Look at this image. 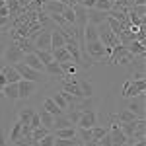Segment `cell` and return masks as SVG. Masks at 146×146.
<instances>
[{
    "label": "cell",
    "instance_id": "8992f818",
    "mask_svg": "<svg viewBox=\"0 0 146 146\" xmlns=\"http://www.w3.org/2000/svg\"><path fill=\"white\" fill-rule=\"evenodd\" d=\"M96 123H98V113L94 109H86V111L80 113V119L76 123V127L78 129H92Z\"/></svg>",
    "mask_w": 146,
    "mask_h": 146
},
{
    "label": "cell",
    "instance_id": "6da1fadb",
    "mask_svg": "<svg viewBox=\"0 0 146 146\" xmlns=\"http://www.w3.org/2000/svg\"><path fill=\"white\" fill-rule=\"evenodd\" d=\"M146 90V80H127L123 84V98H136Z\"/></svg>",
    "mask_w": 146,
    "mask_h": 146
},
{
    "label": "cell",
    "instance_id": "7dc6e473",
    "mask_svg": "<svg viewBox=\"0 0 146 146\" xmlns=\"http://www.w3.org/2000/svg\"><path fill=\"white\" fill-rule=\"evenodd\" d=\"M78 4V0H66V6H76Z\"/></svg>",
    "mask_w": 146,
    "mask_h": 146
},
{
    "label": "cell",
    "instance_id": "484cf974",
    "mask_svg": "<svg viewBox=\"0 0 146 146\" xmlns=\"http://www.w3.org/2000/svg\"><path fill=\"white\" fill-rule=\"evenodd\" d=\"M33 113H35L33 107H22V109L18 111V119H20L23 125H29V119H31Z\"/></svg>",
    "mask_w": 146,
    "mask_h": 146
},
{
    "label": "cell",
    "instance_id": "681fc988",
    "mask_svg": "<svg viewBox=\"0 0 146 146\" xmlns=\"http://www.w3.org/2000/svg\"><path fill=\"white\" fill-rule=\"evenodd\" d=\"M2 6H6V0H0V8H2Z\"/></svg>",
    "mask_w": 146,
    "mask_h": 146
},
{
    "label": "cell",
    "instance_id": "8fae6325",
    "mask_svg": "<svg viewBox=\"0 0 146 146\" xmlns=\"http://www.w3.org/2000/svg\"><path fill=\"white\" fill-rule=\"evenodd\" d=\"M35 49L53 51V47H51V31H49V29H43L41 33L37 35V39H35Z\"/></svg>",
    "mask_w": 146,
    "mask_h": 146
},
{
    "label": "cell",
    "instance_id": "83f0119b",
    "mask_svg": "<svg viewBox=\"0 0 146 146\" xmlns=\"http://www.w3.org/2000/svg\"><path fill=\"white\" fill-rule=\"evenodd\" d=\"M33 53H35L37 56H39V60H41L43 64H49V62H53V60H55V58H53V53H51V51H43V49H35Z\"/></svg>",
    "mask_w": 146,
    "mask_h": 146
},
{
    "label": "cell",
    "instance_id": "74e56055",
    "mask_svg": "<svg viewBox=\"0 0 146 146\" xmlns=\"http://www.w3.org/2000/svg\"><path fill=\"white\" fill-rule=\"evenodd\" d=\"M96 10H101V12H111L113 8V2L111 0H96Z\"/></svg>",
    "mask_w": 146,
    "mask_h": 146
},
{
    "label": "cell",
    "instance_id": "ac0fdd59",
    "mask_svg": "<svg viewBox=\"0 0 146 146\" xmlns=\"http://www.w3.org/2000/svg\"><path fill=\"white\" fill-rule=\"evenodd\" d=\"M64 43H66V39H64V35H62V31L56 27L55 31H51V47L53 49H58V47H64Z\"/></svg>",
    "mask_w": 146,
    "mask_h": 146
},
{
    "label": "cell",
    "instance_id": "1f68e13d",
    "mask_svg": "<svg viewBox=\"0 0 146 146\" xmlns=\"http://www.w3.org/2000/svg\"><path fill=\"white\" fill-rule=\"evenodd\" d=\"M105 23L109 25V29H111L115 35H121V31H123V25L117 22L115 18H111V16H107V20H105Z\"/></svg>",
    "mask_w": 146,
    "mask_h": 146
},
{
    "label": "cell",
    "instance_id": "d590c367",
    "mask_svg": "<svg viewBox=\"0 0 146 146\" xmlns=\"http://www.w3.org/2000/svg\"><path fill=\"white\" fill-rule=\"evenodd\" d=\"M133 62H135V55H133V53H129V49H127L123 55L119 56V60H117V64H123V66H127V64H133Z\"/></svg>",
    "mask_w": 146,
    "mask_h": 146
},
{
    "label": "cell",
    "instance_id": "3957f363",
    "mask_svg": "<svg viewBox=\"0 0 146 146\" xmlns=\"http://www.w3.org/2000/svg\"><path fill=\"white\" fill-rule=\"evenodd\" d=\"M84 53H86V56H90L92 60L98 62V60L105 58V47H103V43L100 39H96V41H90V43L84 45Z\"/></svg>",
    "mask_w": 146,
    "mask_h": 146
},
{
    "label": "cell",
    "instance_id": "ffe728a7",
    "mask_svg": "<svg viewBox=\"0 0 146 146\" xmlns=\"http://www.w3.org/2000/svg\"><path fill=\"white\" fill-rule=\"evenodd\" d=\"M0 92H2V94H4L8 100H12V101H14V100H20V98H18V82L6 84V86H4Z\"/></svg>",
    "mask_w": 146,
    "mask_h": 146
},
{
    "label": "cell",
    "instance_id": "cb8c5ba5",
    "mask_svg": "<svg viewBox=\"0 0 146 146\" xmlns=\"http://www.w3.org/2000/svg\"><path fill=\"white\" fill-rule=\"evenodd\" d=\"M66 127H74V125H72V121H70L68 117H64V115H60V117H55V121H53V127H51V133H53V131H56V129H66Z\"/></svg>",
    "mask_w": 146,
    "mask_h": 146
},
{
    "label": "cell",
    "instance_id": "c3c4849f",
    "mask_svg": "<svg viewBox=\"0 0 146 146\" xmlns=\"http://www.w3.org/2000/svg\"><path fill=\"white\" fill-rule=\"evenodd\" d=\"M4 55V45H2V43H0V56Z\"/></svg>",
    "mask_w": 146,
    "mask_h": 146
},
{
    "label": "cell",
    "instance_id": "4316f807",
    "mask_svg": "<svg viewBox=\"0 0 146 146\" xmlns=\"http://www.w3.org/2000/svg\"><path fill=\"white\" fill-rule=\"evenodd\" d=\"M45 72H47V74H51V76H58V78L62 76V68H60V64H58L56 60L45 64Z\"/></svg>",
    "mask_w": 146,
    "mask_h": 146
},
{
    "label": "cell",
    "instance_id": "5bb4252c",
    "mask_svg": "<svg viewBox=\"0 0 146 146\" xmlns=\"http://www.w3.org/2000/svg\"><path fill=\"white\" fill-rule=\"evenodd\" d=\"M4 55H6V58H8L10 62H14V64H16V62H22V58H23V55H25V53H23L18 45H14V47H10L8 51H4Z\"/></svg>",
    "mask_w": 146,
    "mask_h": 146
},
{
    "label": "cell",
    "instance_id": "ba28073f",
    "mask_svg": "<svg viewBox=\"0 0 146 146\" xmlns=\"http://www.w3.org/2000/svg\"><path fill=\"white\" fill-rule=\"evenodd\" d=\"M107 135H109V138H111L113 146H121V144L127 142V136H125L123 131H121V125H117V123H111V129L107 131Z\"/></svg>",
    "mask_w": 146,
    "mask_h": 146
},
{
    "label": "cell",
    "instance_id": "d6a6232c",
    "mask_svg": "<svg viewBox=\"0 0 146 146\" xmlns=\"http://www.w3.org/2000/svg\"><path fill=\"white\" fill-rule=\"evenodd\" d=\"M64 20H66L70 25H74L76 23V16H74V6H66L64 10H62V14H60Z\"/></svg>",
    "mask_w": 146,
    "mask_h": 146
},
{
    "label": "cell",
    "instance_id": "52a82bcc",
    "mask_svg": "<svg viewBox=\"0 0 146 146\" xmlns=\"http://www.w3.org/2000/svg\"><path fill=\"white\" fill-rule=\"evenodd\" d=\"M37 82H31V80H20L18 82V98L20 100H25V98H29L35 90H37Z\"/></svg>",
    "mask_w": 146,
    "mask_h": 146
},
{
    "label": "cell",
    "instance_id": "f1b7e54d",
    "mask_svg": "<svg viewBox=\"0 0 146 146\" xmlns=\"http://www.w3.org/2000/svg\"><path fill=\"white\" fill-rule=\"evenodd\" d=\"M82 140H80L78 136H74V138H56L55 136V144L53 146H76L80 144Z\"/></svg>",
    "mask_w": 146,
    "mask_h": 146
},
{
    "label": "cell",
    "instance_id": "5b68a950",
    "mask_svg": "<svg viewBox=\"0 0 146 146\" xmlns=\"http://www.w3.org/2000/svg\"><path fill=\"white\" fill-rule=\"evenodd\" d=\"M129 105H127V109L129 111H133L138 117V119H144V115H146V111H144V94H140V96H136V98H129Z\"/></svg>",
    "mask_w": 146,
    "mask_h": 146
},
{
    "label": "cell",
    "instance_id": "2e32d148",
    "mask_svg": "<svg viewBox=\"0 0 146 146\" xmlns=\"http://www.w3.org/2000/svg\"><path fill=\"white\" fill-rule=\"evenodd\" d=\"M51 53H53V58H55L56 62H72V56H70V53H68L64 47L53 49Z\"/></svg>",
    "mask_w": 146,
    "mask_h": 146
},
{
    "label": "cell",
    "instance_id": "7bdbcfd3",
    "mask_svg": "<svg viewBox=\"0 0 146 146\" xmlns=\"http://www.w3.org/2000/svg\"><path fill=\"white\" fill-rule=\"evenodd\" d=\"M78 4H82L86 10H90V8H94V6H96V0H82V2H78Z\"/></svg>",
    "mask_w": 146,
    "mask_h": 146
},
{
    "label": "cell",
    "instance_id": "277c9868",
    "mask_svg": "<svg viewBox=\"0 0 146 146\" xmlns=\"http://www.w3.org/2000/svg\"><path fill=\"white\" fill-rule=\"evenodd\" d=\"M12 66L18 70V74L22 76L23 80H31V82H41V72H37L33 68H29L27 64H23V62H16V64H12Z\"/></svg>",
    "mask_w": 146,
    "mask_h": 146
},
{
    "label": "cell",
    "instance_id": "d6986e66",
    "mask_svg": "<svg viewBox=\"0 0 146 146\" xmlns=\"http://www.w3.org/2000/svg\"><path fill=\"white\" fill-rule=\"evenodd\" d=\"M96 39H98V25L88 22L86 27H84V41L90 43V41H96Z\"/></svg>",
    "mask_w": 146,
    "mask_h": 146
},
{
    "label": "cell",
    "instance_id": "ee69618b",
    "mask_svg": "<svg viewBox=\"0 0 146 146\" xmlns=\"http://www.w3.org/2000/svg\"><path fill=\"white\" fill-rule=\"evenodd\" d=\"M0 18H10V8L8 6H2L0 8Z\"/></svg>",
    "mask_w": 146,
    "mask_h": 146
},
{
    "label": "cell",
    "instance_id": "9a60e30c",
    "mask_svg": "<svg viewBox=\"0 0 146 146\" xmlns=\"http://www.w3.org/2000/svg\"><path fill=\"white\" fill-rule=\"evenodd\" d=\"M138 117H136L133 111H129V109H123V111L115 113L111 117V121H119V123H131V121H136Z\"/></svg>",
    "mask_w": 146,
    "mask_h": 146
},
{
    "label": "cell",
    "instance_id": "816d5d0a",
    "mask_svg": "<svg viewBox=\"0 0 146 146\" xmlns=\"http://www.w3.org/2000/svg\"><path fill=\"white\" fill-rule=\"evenodd\" d=\"M76 146H84V144H82V142H80V144H76Z\"/></svg>",
    "mask_w": 146,
    "mask_h": 146
},
{
    "label": "cell",
    "instance_id": "bcb514c9",
    "mask_svg": "<svg viewBox=\"0 0 146 146\" xmlns=\"http://www.w3.org/2000/svg\"><path fill=\"white\" fill-rule=\"evenodd\" d=\"M0 146H8V144H6V136H4L2 131H0Z\"/></svg>",
    "mask_w": 146,
    "mask_h": 146
},
{
    "label": "cell",
    "instance_id": "f5cc1de1",
    "mask_svg": "<svg viewBox=\"0 0 146 146\" xmlns=\"http://www.w3.org/2000/svg\"><path fill=\"white\" fill-rule=\"evenodd\" d=\"M98 146H103V144H100V142H98Z\"/></svg>",
    "mask_w": 146,
    "mask_h": 146
},
{
    "label": "cell",
    "instance_id": "4fadbf2b",
    "mask_svg": "<svg viewBox=\"0 0 146 146\" xmlns=\"http://www.w3.org/2000/svg\"><path fill=\"white\" fill-rule=\"evenodd\" d=\"M43 109H45L47 113H51L53 117H60V115H62V109H60L55 101H53V98H51V96H47L45 100H43Z\"/></svg>",
    "mask_w": 146,
    "mask_h": 146
},
{
    "label": "cell",
    "instance_id": "4dcf8cb0",
    "mask_svg": "<svg viewBox=\"0 0 146 146\" xmlns=\"http://www.w3.org/2000/svg\"><path fill=\"white\" fill-rule=\"evenodd\" d=\"M39 119H41V125H43V127H47V129L51 131V127H53V121H55V117H53L51 113H47L45 109H41V113H39Z\"/></svg>",
    "mask_w": 146,
    "mask_h": 146
},
{
    "label": "cell",
    "instance_id": "44dd1931",
    "mask_svg": "<svg viewBox=\"0 0 146 146\" xmlns=\"http://www.w3.org/2000/svg\"><path fill=\"white\" fill-rule=\"evenodd\" d=\"M127 49H129V53H133V55H144L146 53V47H144V41H136V39H133L129 45H127Z\"/></svg>",
    "mask_w": 146,
    "mask_h": 146
},
{
    "label": "cell",
    "instance_id": "f6af8a7d",
    "mask_svg": "<svg viewBox=\"0 0 146 146\" xmlns=\"http://www.w3.org/2000/svg\"><path fill=\"white\" fill-rule=\"evenodd\" d=\"M6 84H8V82H6V76H4V72L0 70V90H2V88H4Z\"/></svg>",
    "mask_w": 146,
    "mask_h": 146
},
{
    "label": "cell",
    "instance_id": "e0dca14e",
    "mask_svg": "<svg viewBox=\"0 0 146 146\" xmlns=\"http://www.w3.org/2000/svg\"><path fill=\"white\" fill-rule=\"evenodd\" d=\"M64 8H66V4H62V2H58V0H47V4H45L47 14H62Z\"/></svg>",
    "mask_w": 146,
    "mask_h": 146
},
{
    "label": "cell",
    "instance_id": "603a6c76",
    "mask_svg": "<svg viewBox=\"0 0 146 146\" xmlns=\"http://www.w3.org/2000/svg\"><path fill=\"white\" fill-rule=\"evenodd\" d=\"M2 72H4V76H6V82L8 84H12V82H20L22 80V76L18 74V70L14 66H4L2 68Z\"/></svg>",
    "mask_w": 146,
    "mask_h": 146
},
{
    "label": "cell",
    "instance_id": "f35d334b",
    "mask_svg": "<svg viewBox=\"0 0 146 146\" xmlns=\"http://www.w3.org/2000/svg\"><path fill=\"white\" fill-rule=\"evenodd\" d=\"M16 45L20 47L23 53H33V51H35L33 47H31V41H27V39H20V41H18Z\"/></svg>",
    "mask_w": 146,
    "mask_h": 146
},
{
    "label": "cell",
    "instance_id": "f907efd6",
    "mask_svg": "<svg viewBox=\"0 0 146 146\" xmlns=\"http://www.w3.org/2000/svg\"><path fill=\"white\" fill-rule=\"evenodd\" d=\"M58 2H62V4H66V0H58Z\"/></svg>",
    "mask_w": 146,
    "mask_h": 146
},
{
    "label": "cell",
    "instance_id": "836d02e7",
    "mask_svg": "<svg viewBox=\"0 0 146 146\" xmlns=\"http://www.w3.org/2000/svg\"><path fill=\"white\" fill-rule=\"evenodd\" d=\"M107 135V129H103V127H98V125H94L92 127V140H101L103 136Z\"/></svg>",
    "mask_w": 146,
    "mask_h": 146
},
{
    "label": "cell",
    "instance_id": "7c38bea8",
    "mask_svg": "<svg viewBox=\"0 0 146 146\" xmlns=\"http://www.w3.org/2000/svg\"><path fill=\"white\" fill-rule=\"evenodd\" d=\"M107 16H109V12H101V10H96V8H90L88 10V22L100 25V23H103L107 20Z\"/></svg>",
    "mask_w": 146,
    "mask_h": 146
},
{
    "label": "cell",
    "instance_id": "7402d4cb",
    "mask_svg": "<svg viewBox=\"0 0 146 146\" xmlns=\"http://www.w3.org/2000/svg\"><path fill=\"white\" fill-rule=\"evenodd\" d=\"M22 127H23V123L20 121V119H18V121L14 123V127H12L10 136H8V140H10V142H14V144H16V142L22 138Z\"/></svg>",
    "mask_w": 146,
    "mask_h": 146
},
{
    "label": "cell",
    "instance_id": "30bf717a",
    "mask_svg": "<svg viewBox=\"0 0 146 146\" xmlns=\"http://www.w3.org/2000/svg\"><path fill=\"white\" fill-rule=\"evenodd\" d=\"M23 64H27L29 68H33V70H37V72H45V64L39 60V56L35 55V53H25L22 58Z\"/></svg>",
    "mask_w": 146,
    "mask_h": 146
},
{
    "label": "cell",
    "instance_id": "ab89813d",
    "mask_svg": "<svg viewBox=\"0 0 146 146\" xmlns=\"http://www.w3.org/2000/svg\"><path fill=\"white\" fill-rule=\"evenodd\" d=\"M37 144H39V146H53V144H55V135L49 133V135L43 136L41 140H37Z\"/></svg>",
    "mask_w": 146,
    "mask_h": 146
},
{
    "label": "cell",
    "instance_id": "9c48e42d",
    "mask_svg": "<svg viewBox=\"0 0 146 146\" xmlns=\"http://www.w3.org/2000/svg\"><path fill=\"white\" fill-rule=\"evenodd\" d=\"M74 16H76L74 27L80 29V31H84V27H86V23H88V10H86L82 4H76V6H74Z\"/></svg>",
    "mask_w": 146,
    "mask_h": 146
},
{
    "label": "cell",
    "instance_id": "7a4b0ae2",
    "mask_svg": "<svg viewBox=\"0 0 146 146\" xmlns=\"http://www.w3.org/2000/svg\"><path fill=\"white\" fill-rule=\"evenodd\" d=\"M98 39L103 43V47H115L117 43H121V41H119V35L113 33L105 22L98 25Z\"/></svg>",
    "mask_w": 146,
    "mask_h": 146
},
{
    "label": "cell",
    "instance_id": "60d3db41",
    "mask_svg": "<svg viewBox=\"0 0 146 146\" xmlns=\"http://www.w3.org/2000/svg\"><path fill=\"white\" fill-rule=\"evenodd\" d=\"M29 127H31V129H37V127H41L39 113H33V115H31V119H29Z\"/></svg>",
    "mask_w": 146,
    "mask_h": 146
},
{
    "label": "cell",
    "instance_id": "f546056e",
    "mask_svg": "<svg viewBox=\"0 0 146 146\" xmlns=\"http://www.w3.org/2000/svg\"><path fill=\"white\" fill-rule=\"evenodd\" d=\"M51 98H53V101H55V103L60 107V109H62V111H64V109H68V101H66V98H64V94H62V92H55Z\"/></svg>",
    "mask_w": 146,
    "mask_h": 146
},
{
    "label": "cell",
    "instance_id": "db71d44e",
    "mask_svg": "<svg viewBox=\"0 0 146 146\" xmlns=\"http://www.w3.org/2000/svg\"><path fill=\"white\" fill-rule=\"evenodd\" d=\"M78 2H82V0H78Z\"/></svg>",
    "mask_w": 146,
    "mask_h": 146
},
{
    "label": "cell",
    "instance_id": "e575fe53",
    "mask_svg": "<svg viewBox=\"0 0 146 146\" xmlns=\"http://www.w3.org/2000/svg\"><path fill=\"white\" fill-rule=\"evenodd\" d=\"M49 133H51V131H49L47 127H43V125H41V127H37V129H33V131H31V138H33V140H41V138H43V136H47Z\"/></svg>",
    "mask_w": 146,
    "mask_h": 146
},
{
    "label": "cell",
    "instance_id": "b9f144b4",
    "mask_svg": "<svg viewBox=\"0 0 146 146\" xmlns=\"http://www.w3.org/2000/svg\"><path fill=\"white\" fill-rule=\"evenodd\" d=\"M129 8L135 12L136 16H140V18L144 20V16H146V8H144V6H129Z\"/></svg>",
    "mask_w": 146,
    "mask_h": 146
},
{
    "label": "cell",
    "instance_id": "d4e9b609",
    "mask_svg": "<svg viewBox=\"0 0 146 146\" xmlns=\"http://www.w3.org/2000/svg\"><path fill=\"white\" fill-rule=\"evenodd\" d=\"M56 138H74L76 136V127H66V129H56L53 131Z\"/></svg>",
    "mask_w": 146,
    "mask_h": 146
},
{
    "label": "cell",
    "instance_id": "8d00e7d4",
    "mask_svg": "<svg viewBox=\"0 0 146 146\" xmlns=\"http://www.w3.org/2000/svg\"><path fill=\"white\" fill-rule=\"evenodd\" d=\"M76 136L82 140V144H86V142L92 140V129H78L76 131Z\"/></svg>",
    "mask_w": 146,
    "mask_h": 146
}]
</instances>
